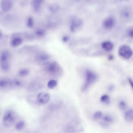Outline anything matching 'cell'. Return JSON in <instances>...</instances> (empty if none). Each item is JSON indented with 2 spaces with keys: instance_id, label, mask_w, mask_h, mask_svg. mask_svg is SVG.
<instances>
[{
  "instance_id": "obj_1",
  "label": "cell",
  "mask_w": 133,
  "mask_h": 133,
  "mask_svg": "<svg viewBox=\"0 0 133 133\" xmlns=\"http://www.w3.org/2000/svg\"><path fill=\"white\" fill-rule=\"evenodd\" d=\"M86 81L83 85L82 89L83 92L87 91L90 85L95 81L97 78L96 75L91 71H87L86 72Z\"/></svg>"
},
{
  "instance_id": "obj_2",
  "label": "cell",
  "mask_w": 133,
  "mask_h": 133,
  "mask_svg": "<svg viewBox=\"0 0 133 133\" xmlns=\"http://www.w3.org/2000/svg\"><path fill=\"white\" fill-rule=\"evenodd\" d=\"M15 118L14 113L11 111H9L4 114L3 122L4 125L6 127H9L14 124Z\"/></svg>"
},
{
  "instance_id": "obj_3",
  "label": "cell",
  "mask_w": 133,
  "mask_h": 133,
  "mask_svg": "<svg viewBox=\"0 0 133 133\" xmlns=\"http://www.w3.org/2000/svg\"><path fill=\"white\" fill-rule=\"evenodd\" d=\"M118 53L120 56L126 59L130 58L133 54L131 49L126 45L121 46L119 48Z\"/></svg>"
},
{
  "instance_id": "obj_4",
  "label": "cell",
  "mask_w": 133,
  "mask_h": 133,
  "mask_svg": "<svg viewBox=\"0 0 133 133\" xmlns=\"http://www.w3.org/2000/svg\"><path fill=\"white\" fill-rule=\"evenodd\" d=\"M50 96L48 93L42 92L39 93L37 96L38 102L41 104H44L47 103L49 101Z\"/></svg>"
},
{
  "instance_id": "obj_5",
  "label": "cell",
  "mask_w": 133,
  "mask_h": 133,
  "mask_svg": "<svg viewBox=\"0 0 133 133\" xmlns=\"http://www.w3.org/2000/svg\"><path fill=\"white\" fill-rule=\"evenodd\" d=\"M13 5L12 0H2L1 6L2 10L5 12H8L11 9Z\"/></svg>"
},
{
  "instance_id": "obj_6",
  "label": "cell",
  "mask_w": 133,
  "mask_h": 133,
  "mask_svg": "<svg viewBox=\"0 0 133 133\" xmlns=\"http://www.w3.org/2000/svg\"><path fill=\"white\" fill-rule=\"evenodd\" d=\"M82 25L81 20L78 19H73L72 22L70 26V29L72 31H75L78 28H80Z\"/></svg>"
},
{
  "instance_id": "obj_7",
  "label": "cell",
  "mask_w": 133,
  "mask_h": 133,
  "mask_svg": "<svg viewBox=\"0 0 133 133\" xmlns=\"http://www.w3.org/2000/svg\"><path fill=\"white\" fill-rule=\"evenodd\" d=\"M132 16L131 10L128 8H125L122 10L121 13V18L124 19L128 20L132 18Z\"/></svg>"
},
{
  "instance_id": "obj_8",
  "label": "cell",
  "mask_w": 133,
  "mask_h": 133,
  "mask_svg": "<svg viewBox=\"0 0 133 133\" xmlns=\"http://www.w3.org/2000/svg\"><path fill=\"white\" fill-rule=\"evenodd\" d=\"M115 23V20L114 18L110 17L107 18L104 21L103 24L105 28L110 29L113 27Z\"/></svg>"
},
{
  "instance_id": "obj_9",
  "label": "cell",
  "mask_w": 133,
  "mask_h": 133,
  "mask_svg": "<svg viewBox=\"0 0 133 133\" xmlns=\"http://www.w3.org/2000/svg\"><path fill=\"white\" fill-rule=\"evenodd\" d=\"M43 2V0H32L31 2V5L35 10L38 11Z\"/></svg>"
},
{
  "instance_id": "obj_10",
  "label": "cell",
  "mask_w": 133,
  "mask_h": 133,
  "mask_svg": "<svg viewBox=\"0 0 133 133\" xmlns=\"http://www.w3.org/2000/svg\"><path fill=\"white\" fill-rule=\"evenodd\" d=\"M103 48L107 51H110L113 49V43L110 41H105L102 43V44Z\"/></svg>"
},
{
  "instance_id": "obj_11",
  "label": "cell",
  "mask_w": 133,
  "mask_h": 133,
  "mask_svg": "<svg viewBox=\"0 0 133 133\" xmlns=\"http://www.w3.org/2000/svg\"><path fill=\"white\" fill-rule=\"evenodd\" d=\"M125 120L129 122L133 121V110L130 109L127 111L125 113Z\"/></svg>"
},
{
  "instance_id": "obj_12",
  "label": "cell",
  "mask_w": 133,
  "mask_h": 133,
  "mask_svg": "<svg viewBox=\"0 0 133 133\" xmlns=\"http://www.w3.org/2000/svg\"><path fill=\"white\" fill-rule=\"evenodd\" d=\"M9 57V55L8 52L5 51L3 52L1 57V64L9 63L8 60Z\"/></svg>"
},
{
  "instance_id": "obj_13",
  "label": "cell",
  "mask_w": 133,
  "mask_h": 133,
  "mask_svg": "<svg viewBox=\"0 0 133 133\" xmlns=\"http://www.w3.org/2000/svg\"><path fill=\"white\" fill-rule=\"evenodd\" d=\"M23 40L20 37H16L13 39L11 42V45L13 47H16L21 45Z\"/></svg>"
},
{
  "instance_id": "obj_14",
  "label": "cell",
  "mask_w": 133,
  "mask_h": 133,
  "mask_svg": "<svg viewBox=\"0 0 133 133\" xmlns=\"http://www.w3.org/2000/svg\"><path fill=\"white\" fill-rule=\"evenodd\" d=\"M57 64L54 63L51 64L48 68V72L52 74L55 73L57 71L58 69V66Z\"/></svg>"
},
{
  "instance_id": "obj_15",
  "label": "cell",
  "mask_w": 133,
  "mask_h": 133,
  "mask_svg": "<svg viewBox=\"0 0 133 133\" xmlns=\"http://www.w3.org/2000/svg\"><path fill=\"white\" fill-rule=\"evenodd\" d=\"M25 125V123L24 121H20L16 125L15 129L18 131L21 130L24 128Z\"/></svg>"
},
{
  "instance_id": "obj_16",
  "label": "cell",
  "mask_w": 133,
  "mask_h": 133,
  "mask_svg": "<svg viewBox=\"0 0 133 133\" xmlns=\"http://www.w3.org/2000/svg\"><path fill=\"white\" fill-rule=\"evenodd\" d=\"M57 85V82L56 80H51L49 81L47 84V86L48 88L52 89Z\"/></svg>"
},
{
  "instance_id": "obj_17",
  "label": "cell",
  "mask_w": 133,
  "mask_h": 133,
  "mask_svg": "<svg viewBox=\"0 0 133 133\" xmlns=\"http://www.w3.org/2000/svg\"><path fill=\"white\" fill-rule=\"evenodd\" d=\"M101 101L102 102L107 104L110 103L109 97L107 95H104L102 96L101 97Z\"/></svg>"
},
{
  "instance_id": "obj_18",
  "label": "cell",
  "mask_w": 133,
  "mask_h": 133,
  "mask_svg": "<svg viewBox=\"0 0 133 133\" xmlns=\"http://www.w3.org/2000/svg\"><path fill=\"white\" fill-rule=\"evenodd\" d=\"M29 74L28 70L26 69H24L21 70L19 72V75L22 77H24L27 76Z\"/></svg>"
},
{
  "instance_id": "obj_19",
  "label": "cell",
  "mask_w": 133,
  "mask_h": 133,
  "mask_svg": "<svg viewBox=\"0 0 133 133\" xmlns=\"http://www.w3.org/2000/svg\"><path fill=\"white\" fill-rule=\"evenodd\" d=\"M12 84V83L6 80H2L0 81V87H5L8 85H11Z\"/></svg>"
},
{
  "instance_id": "obj_20",
  "label": "cell",
  "mask_w": 133,
  "mask_h": 133,
  "mask_svg": "<svg viewBox=\"0 0 133 133\" xmlns=\"http://www.w3.org/2000/svg\"><path fill=\"white\" fill-rule=\"evenodd\" d=\"M27 25L29 28H32L34 25V21L33 18L31 17H29L27 20Z\"/></svg>"
},
{
  "instance_id": "obj_21",
  "label": "cell",
  "mask_w": 133,
  "mask_h": 133,
  "mask_svg": "<svg viewBox=\"0 0 133 133\" xmlns=\"http://www.w3.org/2000/svg\"><path fill=\"white\" fill-rule=\"evenodd\" d=\"M58 6L56 5H53L49 6V9L52 12H54L57 11L59 9Z\"/></svg>"
},
{
  "instance_id": "obj_22",
  "label": "cell",
  "mask_w": 133,
  "mask_h": 133,
  "mask_svg": "<svg viewBox=\"0 0 133 133\" xmlns=\"http://www.w3.org/2000/svg\"><path fill=\"white\" fill-rule=\"evenodd\" d=\"M119 107L121 110H125L126 109L127 107L126 104L124 101H121L119 104Z\"/></svg>"
},
{
  "instance_id": "obj_23",
  "label": "cell",
  "mask_w": 133,
  "mask_h": 133,
  "mask_svg": "<svg viewBox=\"0 0 133 133\" xmlns=\"http://www.w3.org/2000/svg\"><path fill=\"white\" fill-rule=\"evenodd\" d=\"M104 120L106 122L108 123H112L113 121V118L108 115L105 116L104 117Z\"/></svg>"
},
{
  "instance_id": "obj_24",
  "label": "cell",
  "mask_w": 133,
  "mask_h": 133,
  "mask_svg": "<svg viewBox=\"0 0 133 133\" xmlns=\"http://www.w3.org/2000/svg\"><path fill=\"white\" fill-rule=\"evenodd\" d=\"M103 115L101 111H98L96 112L94 114L93 118L95 119H97L100 118Z\"/></svg>"
},
{
  "instance_id": "obj_25",
  "label": "cell",
  "mask_w": 133,
  "mask_h": 133,
  "mask_svg": "<svg viewBox=\"0 0 133 133\" xmlns=\"http://www.w3.org/2000/svg\"><path fill=\"white\" fill-rule=\"evenodd\" d=\"M36 34L38 36H42L45 34V31L43 30L40 29L37 30L36 32Z\"/></svg>"
},
{
  "instance_id": "obj_26",
  "label": "cell",
  "mask_w": 133,
  "mask_h": 133,
  "mask_svg": "<svg viewBox=\"0 0 133 133\" xmlns=\"http://www.w3.org/2000/svg\"><path fill=\"white\" fill-rule=\"evenodd\" d=\"M49 58V56L47 55H42L40 58V60L42 61L46 60H48Z\"/></svg>"
},
{
  "instance_id": "obj_27",
  "label": "cell",
  "mask_w": 133,
  "mask_h": 133,
  "mask_svg": "<svg viewBox=\"0 0 133 133\" xmlns=\"http://www.w3.org/2000/svg\"><path fill=\"white\" fill-rule=\"evenodd\" d=\"M115 86L114 84L110 85L108 87V90L109 92L113 91L115 88Z\"/></svg>"
},
{
  "instance_id": "obj_28",
  "label": "cell",
  "mask_w": 133,
  "mask_h": 133,
  "mask_svg": "<svg viewBox=\"0 0 133 133\" xmlns=\"http://www.w3.org/2000/svg\"><path fill=\"white\" fill-rule=\"evenodd\" d=\"M100 125L101 126L105 128H107L109 126L108 124L103 122L101 123H100Z\"/></svg>"
},
{
  "instance_id": "obj_29",
  "label": "cell",
  "mask_w": 133,
  "mask_h": 133,
  "mask_svg": "<svg viewBox=\"0 0 133 133\" xmlns=\"http://www.w3.org/2000/svg\"><path fill=\"white\" fill-rule=\"evenodd\" d=\"M129 36L132 38H133V29H132L129 30L128 32Z\"/></svg>"
},
{
  "instance_id": "obj_30",
  "label": "cell",
  "mask_w": 133,
  "mask_h": 133,
  "mask_svg": "<svg viewBox=\"0 0 133 133\" xmlns=\"http://www.w3.org/2000/svg\"><path fill=\"white\" fill-rule=\"evenodd\" d=\"M128 80L133 90V81L131 78H128Z\"/></svg>"
},
{
  "instance_id": "obj_31",
  "label": "cell",
  "mask_w": 133,
  "mask_h": 133,
  "mask_svg": "<svg viewBox=\"0 0 133 133\" xmlns=\"http://www.w3.org/2000/svg\"><path fill=\"white\" fill-rule=\"evenodd\" d=\"M14 83L16 86H20L21 85V82L20 81L18 80H16L14 82Z\"/></svg>"
},
{
  "instance_id": "obj_32",
  "label": "cell",
  "mask_w": 133,
  "mask_h": 133,
  "mask_svg": "<svg viewBox=\"0 0 133 133\" xmlns=\"http://www.w3.org/2000/svg\"><path fill=\"white\" fill-rule=\"evenodd\" d=\"M69 38L68 37L65 36L63 37L62 40L64 42H66L69 40Z\"/></svg>"
},
{
  "instance_id": "obj_33",
  "label": "cell",
  "mask_w": 133,
  "mask_h": 133,
  "mask_svg": "<svg viewBox=\"0 0 133 133\" xmlns=\"http://www.w3.org/2000/svg\"><path fill=\"white\" fill-rule=\"evenodd\" d=\"M114 58V57L112 55H110L108 57V60H112Z\"/></svg>"
},
{
  "instance_id": "obj_34",
  "label": "cell",
  "mask_w": 133,
  "mask_h": 133,
  "mask_svg": "<svg viewBox=\"0 0 133 133\" xmlns=\"http://www.w3.org/2000/svg\"><path fill=\"white\" fill-rule=\"evenodd\" d=\"M120 1H129V0H120Z\"/></svg>"
}]
</instances>
